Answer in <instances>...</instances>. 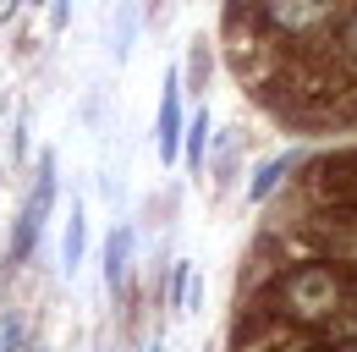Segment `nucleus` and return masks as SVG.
<instances>
[{
	"label": "nucleus",
	"mask_w": 357,
	"mask_h": 352,
	"mask_svg": "<svg viewBox=\"0 0 357 352\" xmlns=\"http://www.w3.org/2000/svg\"><path fill=\"white\" fill-rule=\"evenodd\" d=\"M55 149H45L39 154V176H33V193L22 198V215H17V226H11V259L22 264L28 254H33V242H39V231H45L50 210H55Z\"/></svg>",
	"instance_id": "1"
},
{
	"label": "nucleus",
	"mask_w": 357,
	"mask_h": 352,
	"mask_svg": "<svg viewBox=\"0 0 357 352\" xmlns=\"http://www.w3.org/2000/svg\"><path fill=\"white\" fill-rule=\"evenodd\" d=\"M154 149H160V166H176V154H181V78H176V66H171V72H165V83H160Z\"/></svg>",
	"instance_id": "2"
},
{
	"label": "nucleus",
	"mask_w": 357,
	"mask_h": 352,
	"mask_svg": "<svg viewBox=\"0 0 357 352\" xmlns=\"http://www.w3.org/2000/svg\"><path fill=\"white\" fill-rule=\"evenodd\" d=\"M291 308H297V314H330V308H335V281H330L324 270L297 275V281H291Z\"/></svg>",
	"instance_id": "3"
},
{
	"label": "nucleus",
	"mask_w": 357,
	"mask_h": 352,
	"mask_svg": "<svg viewBox=\"0 0 357 352\" xmlns=\"http://www.w3.org/2000/svg\"><path fill=\"white\" fill-rule=\"evenodd\" d=\"M330 11H335V0H269V22H280V28H291V34L324 22Z\"/></svg>",
	"instance_id": "4"
},
{
	"label": "nucleus",
	"mask_w": 357,
	"mask_h": 352,
	"mask_svg": "<svg viewBox=\"0 0 357 352\" xmlns=\"http://www.w3.org/2000/svg\"><path fill=\"white\" fill-rule=\"evenodd\" d=\"M132 226H116L110 237H105V286L110 292H121L127 286V270H132Z\"/></svg>",
	"instance_id": "5"
},
{
	"label": "nucleus",
	"mask_w": 357,
	"mask_h": 352,
	"mask_svg": "<svg viewBox=\"0 0 357 352\" xmlns=\"http://www.w3.org/2000/svg\"><path fill=\"white\" fill-rule=\"evenodd\" d=\"M198 303H204L198 264H192V259H176V264H171V308H176V314H198Z\"/></svg>",
	"instance_id": "6"
},
{
	"label": "nucleus",
	"mask_w": 357,
	"mask_h": 352,
	"mask_svg": "<svg viewBox=\"0 0 357 352\" xmlns=\"http://www.w3.org/2000/svg\"><path fill=\"white\" fill-rule=\"evenodd\" d=\"M83 242H89V210L72 204V210H66V237H61V270H66V275L83 264Z\"/></svg>",
	"instance_id": "7"
},
{
	"label": "nucleus",
	"mask_w": 357,
	"mask_h": 352,
	"mask_svg": "<svg viewBox=\"0 0 357 352\" xmlns=\"http://www.w3.org/2000/svg\"><path fill=\"white\" fill-rule=\"evenodd\" d=\"M286 171H291V154H275V160H264V166L253 171V187H248V198H253V204H264L269 193L280 187V176H286Z\"/></svg>",
	"instance_id": "8"
},
{
	"label": "nucleus",
	"mask_w": 357,
	"mask_h": 352,
	"mask_svg": "<svg viewBox=\"0 0 357 352\" xmlns=\"http://www.w3.org/2000/svg\"><path fill=\"white\" fill-rule=\"evenodd\" d=\"M204 149H209V110H198V116L187 122V171L204 166Z\"/></svg>",
	"instance_id": "9"
},
{
	"label": "nucleus",
	"mask_w": 357,
	"mask_h": 352,
	"mask_svg": "<svg viewBox=\"0 0 357 352\" xmlns=\"http://www.w3.org/2000/svg\"><path fill=\"white\" fill-rule=\"evenodd\" d=\"M132 28H137V11H132V6H121V17H116V44H110V50H116V61H127V55H132Z\"/></svg>",
	"instance_id": "10"
},
{
	"label": "nucleus",
	"mask_w": 357,
	"mask_h": 352,
	"mask_svg": "<svg viewBox=\"0 0 357 352\" xmlns=\"http://www.w3.org/2000/svg\"><path fill=\"white\" fill-rule=\"evenodd\" d=\"M66 22H72V0H50V28L61 34Z\"/></svg>",
	"instance_id": "11"
},
{
	"label": "nucleus",
	"mask_w": 357,
	"mask_h": 352,
	"mask_svg": "<svg viewBox=\"0 0 357 352\" xmlns=\"http://www.w3.org/2000/svg\"><path fill=\"white\" fill-rule=\"evenodd\" d=\"M347 44H352V50H357V22H352V28H347Z\"/></svg>",
	"instance_id": "12"
},
{
	"label": "nucleus",
	"mask_w": 357,
	"mask_h": 352,
	"mask_svg": "<svg viewBox=\"0 0 357 352\" xmlns=\"http://www.w3.org/2000/svg\"><path fill=\"white\" fill-rule=\"evenodd\" d=\"M143 352H165V347H160V342H154V347H143Z\"/></svg>",
	"instance_id": "13"
},
{
	"label": "nucleus",
	"mask_w": 357,
	"mask_h": 352,
	"mask_svg": "<svg viewBox=\"0 0 357 352\" xmlns=\"http://www.w3.org/2000/svg\"><path fill=\"white\" fill-rule=\"evenodd\" d=\"M28 6H50V0H28Z\"/></svg>",
	"instance_id": "14"
}]
</instances>
